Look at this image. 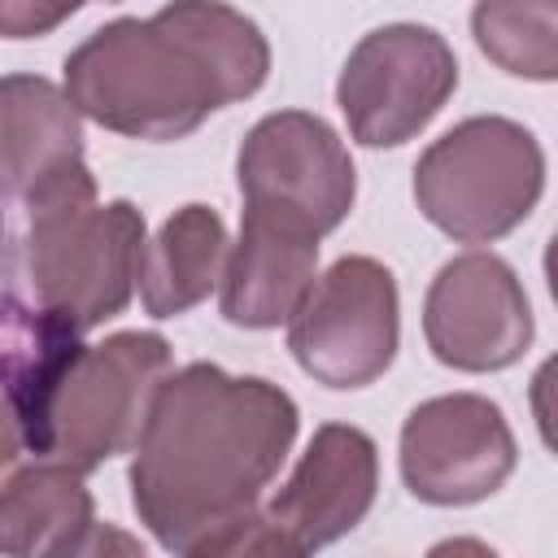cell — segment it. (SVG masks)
Listing matches in <instances>:
<instances>
[{
    "instance_id": "cell-1",
    "label": "cell",
    "mask_w": 558,
    "mask_h": 558,
    "mask_svg": "<svg viewBox=\"0 0 558 558\" xmlns=\"http://www.w3.org/2000/svg\"><path fill=\"white\" fill-rule=\"evenodd\" d=\"M296 440V401L257 375L192 362L153 392L135 440L131 501L140 523L174 554L209 545L262 506Z\"/></svg>"
},
{
    "instance_id": "cell-2",
    "label": "cell",
    "mask_w": 558,
    "mask_h": 558,
    "mask_svg": "<svg viewBox=\"0 0 558 558\" xmlns=\"http://www.w3.org/2000/svg\"><path fill=\"white\" fill-rule=\"evenodd\" d=\"M270 74V44L222 0H170L153 17H118L65 57V96L105 131L183 140Z\"/></svg>"
},
{
    "instance_id": "cell-3",
    "label": "cell",
    "mask_w": 558,
    "mask_h": 558,
    "mask_svg": "<svg viewBox=\"0 0 558 558\" xmlns=\"http://www.w3.org/2000/svg\"><path fill=\"white\" fill-rule=\"evenodd\" d=\"M26 283L35 305L78 331L122 314L144 257V214L131 201H96L92 170L31 205Z\"/></svg>"
},
{
    "instance_id": "cell-4",
    "label": "cell",
    "mask_w": 558,
    "mask_h": 558,
    "mask_svg": "<svg viewBox=\"0 0 558 558\" xmlns=\"http://www.w3.org/2000/svg\"><path fill=\"white\" fill-rule=\"evenodd\" d=\"M545 153L510 118H466L414 166V201L432 227L458 244H493L541 201Z\"/></svg>"
},
{
    "instance_id": "cell-5",
    "label": "cell",
    "mask_w": 558,
    "mask_h": 558,
    "mask_svg": "<svg viewBox=\"0 0 558 558\" xmlns=\"http://www.w3.org/2000/svg\"><path fill=\"white\" fill-rule=\"evenodd\" d=\"M166 375L170 344L157 331H118L100 344H78L44 401L31 453L96 471L113 453L135 449Z\"/></svg>"
},
{
    "instance_id": "cell-6",
    "label": "cell",
    "mask_w": 558,
    "mask_h": 558,
    "mask_svg": "<svg viewBox=\"0 0 558 558\" xmlns=\"http://www.w3.org/2000/svg\"><path fill=\"white\" fill-rule=\"evenodd\" d=\"M379 488L375 440L362 427L327 423L314 432L288 484L248 519L227 527L205 558L218 554H310L353 532Z\"/></svg>"
},
{
    "instance_id": "cell-7",
    "label": "cell",
    "mask_w": 558,
    "mask_h": 558,
    "mask_svg": "<svg viewBox=\"0 0 558 558\" xmlns=\"http://www.w3.org/2000/svg\"><path fill=\"white\" fill-rule=\"evenodd\" d=\"M397 340V279L375 257H340L288 314L292 357L327 388L375 384L392 366Z\"/></svg>"
},
{
    "instance_id": "cell-8",
    "label": "cell",
    "mask_w": 558,
    "mask_h": 558,
    "mask_svg": "<svg viewBox=\"0 0 558 558\" xmlns=\"http://www.w3.org/2000/svg\"><path fill=\"white\" fill-rule=\"evenodd\" d=\"M458 87V61L432 26H379L344 61L336 100L349 135L366 148L414 140Z\"/></svg>"
},
{
    "instance_id": "cell-9",
    "label": "cell",
    "mask_w": 558,
    "mask_h": 558,
    "mask_svg": "<svg viewBox=\"0 0 558 558\" xmlns=\"http://www.w3.org/2000/svg\"><path fill=\"white\" fill-rule=\"evenodd\" d=\"M235 179L244 205L279 209L310 222L318 235L336 231L357 196L353 161L340 135L301 109L266 113L240 144Z\"/></svg>"
},
{
    "instance_id": "cell-10",
    "label": "cell",
    "mask_w": 558,
    "mask_h": 558,
    "mask_svg": "<svg viewBox=\"0 0 558 558\" xmlns=\"http://www.w3.org/2000/svg\"><path fill=\"white\" fill-rule=\"evenodd\" d=\"M514 471V436L501 410L475 392L432 397L401 427V480L427 506L493 497Z\"/></svg>"
},
{
    "instance_id": "cell-11",
    "label": "cell",
    "mask_w": 558,
    "mask_h": 558,
    "mask_svg": "<svg viewBox=\"0 0 558 558\" xmlns=\"http://www.w3.org/2000/svg\"><path fill=\"white\" fill-rule=\"evenodd\" d=\"M423 336L453 371L514 366L532 344V310L510 262L480 248L445 262L427 288Z\"/></svg>"
},
{
    "instance_id": "cell-12",
    "label": "cell",
    "mask_w": 558,
    "mask_h": 558,
    "mask_svg": "<svg viewBox=\"0 0 558 558\" xmlns=\"http://www.w3.org/2000/svg\"><path fill=\"white\" fill-rule=\"evenodd\" d=\"M318 231L292 214L244 205L240 240L227 248L218 305L235 327H279L318 270Z\"/></svg>"
},
{
    "instance_id": "cell-13",
    "label": "cell",
    "mask_w": 558,
    "mask_h": 558,
    "mask_svg": "<svg viewBox=\"0 0 558 558\" xmlns=\"http://www.w3.org/2000/svg\"><path fill=\"white\" fill-rule=\"evenodd\" d=\"M87 174L83 113L39 74L0 78V192L26 209L70 179Z\"/></svg>"
},
{
    "instance_id": "cell-14",
    "label": "cell",
    "mask_w": 558,
    "mask_h": 558,
    "mask_svg": "<svg viewBox=\"0 0 558 558\" xmlns=\"http://www.w3.org/2000/svg\"><path fill=\"white\" fill-rule=\"evenodd\" d=\"M140 545L122 532H105L92 510L83 471L70 462H35L0 484V554L13 558H61V554H100V549Z\"/></svg>"
},
{
    "instance_id": "cell-15",
    "label": "cell",
    "mask_w": 558,
    "mask_h": 558,
    "mask_svg": "<svg viewBox=\"0 0 558 558\" xmlns=\"http://www.w3.org/2000/svg\"><path fill=\"white\" fill-rule=\"evenodd\" d=\"M83 331L35 305L17 288V253H0V392L13 405L26 449L35 440L44 401L61 375V366L78 353Z\"/></svg>"
},
{
    "instance_id": "cell-16",
    "label": "cell",
    "mask_w": 558,
    "mask_h": 558,
    "mask_svg": "<svg viewBox=\"0 0 558 558\" xmlns=\"http://www.w3.org/2000/svg\"><path fill=\"white\" fill-rule=\"evenodd\" d=\"M227 227L209 205H183L170 214L153 244H144L140 257V301L153 318H174L201 305L227 262Z\"/></svg>"
},
{
    "instance_id": "cell-17",
    "label": "cell",
    "mask_w": 558,
    "mask_h": 558,
    "mask_svg": "<svg viewBox=\"0 0 558 558\" xmlns=\"http://www.w3.org/2000/svg\"><path fill=\"white\" fill-rule=\"evenodd\" d=\"M471 31L506 74L536 83L558 74V0H475Z\"/></svg>"
},
{
    "instance_id": "cell-18",
    "label": "cell",
    "mask_w": 558,
    "mask_h": 558,
    "mask_svg": "<svg viewBox=\"0 0 558 558\" xmlns=\"http://www.w3.org/2000/svg\"><path fill=\"white\" fill-rule=\"evenodd\" d=\"M87 0H0V35L4 39H39L57 31Z\"/></svg>"
},
{
    "instance_id": "cell-19",
    "label": "cell",
    "mask_w": 558,
    "mask_h": 558,
    "mask_svg": "<svg viewBox=\"0 0 558 558\" xmlns=\"http://www.w3.org/2000/svg\"><path fill=\"white\" fill-rule=\"evenodd\" d=\"M26 449V436H22V423H17V414H13V405L4 401V392H0V480L13 471V462H17V453Z\"/></svg>"
},
{
    "instance_id": "cell-20",
    "label": "cell",
    "mask_w": 558,
    "mask_h": 558,
    "mask_svg": "<svg viewBox=\"0 0 558 558\" xmlns=\"http://www.w3.org/2000/svg\"><path fill=\"white\" fill-rule=\"evenodd\" d=\"M4 248H13V244H9V235H4V214H0V253H4Z\"/></svg>"
}]
</instances>
